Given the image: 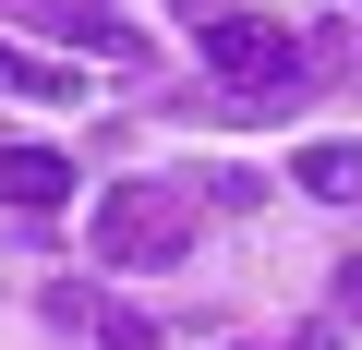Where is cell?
Instances as JSON below:
<instances>
[{
	"mask_svg": "<svg viewBox=\"0 0 362 350\" xmlns=\"http://www.w3.org/2000/svg\"><path fill=\"white\" fill-rule=\"evenodd\" d=\"M194 230H206L194 182H109L97 194V266H169V254H194Z\"/></svg>",
	"mask_w": 362,
	"mask_h": 350,
	"instance_id": "obj_1",
	"label": "cell"
},
{
	"mask_svg": "<svg viewBox=\"0 0 362 350\" xmlns=\"http://www.w3.org/2000/svg\"><path fill=\"white\" fill-rule=\"evenodd\" d=\"M206 73L230 85V109H290L302 97V37L290 25H254V13H206Z\"/></svg>",
	"mask_w": 362,
	"mask_h": 350,
	"instance_id": "obj_2",
	"label": "cell"
},
{
	"mask_svg": "<svg viewBox=\"0 0 362 350\" xmlns=\"http://www.w3.org/2000/svg\"><path fill=\"white\" fill-rule=\"evenodd\" d=\"M73 194V169L49 157V145H0V206H25V218H49Z\"/></svg>",
	"mask_w": 362,
	"mask_h": 350,
	"instance_id": "obj_3",
	"label": "cell"
},
{
	"mask_svg": "<svg viewBox=\"0 0 362 350\" xmlns=\"http://www.w3.org/2000/svg\"><path fill=\"white\" fill-rule=\"evenodd\" d=\"M290 182H302L314 206H362V145H302V157H290Z\"/></svg>",
	"mask_w": 362,
	"mask_h": 350,
	"instance_id": "obj_4",
	"label": "cell"
},
{
	"mask_svg": "<svg viewBox=\"0 0 362 350\" xmlns=\"http://www.w3.org/2000/svg\"><path fill=\"white\" fill-rule=\"evenodd\" d=\"M0 13H37V25H61V37H97V49H133V37L109 25V0H0Z\"/></svg>",
	"mask_w": 362,
	"mask_h": 350,
	"instance_id": "obj_5",
	"label": "cell"
},
{
	"mask_svg": "<svg viewBox=\"0 0 362 350\" xmlns=\"http://www.w3.org/2000/svg\"><path fill=\"white\" fill-rule=\"evenodd\" d=\"M61 326H97L109 350H157V326H145V314H121V302H85V290H61Z\"/></svg>",
	"mask_w": 362,
	"mask_h": 350,
	"instance_id": "obj_6",
	"label": "cell"
},
{
	"mask_svg": "<svg viewBox=\"0 0 362 350\" xmlns=\"http://www.w3.org/2000/svg\"><path fill=\"white\" fill-rule=\"evenodd\" d=\"M0 97H85L61 61H37V49H13V37H0Z\"/></svg>",
	"mask_w": 362,
	"mask_h": 350,
	"instance_id": "obj_7",
	"label": "cell"
},
{
	"mask_svg": "<svg viewBox=\"0 0 362 350\" xmlns=\"http://www.w3.org/2000/svg\"><path fill=\"white\" fill-rule=\"evenodd\" d=\"M338 314H350V326H362V254H350V266H338Z\"/></svg>",
	"mask_w": 362,
	"mask_h": 350,
	"instance_id": "obj_8",
	"label": "cell"
},
{
	"mask_svg": "<svg viewBox=\"0 0 362 350\" xmlns=\"http://www.w3.org/2000/svg\"><path fill=\"white\" fill-rule=\"evenodd\" d=\"M266 350H326V338H314V326H302V338H266Z\"/></svg>",
	"mask_w": 362,
	"mask_h": 350,
	"instance_id": "obj_9",
	"label": "cell"
}]
</instances>
